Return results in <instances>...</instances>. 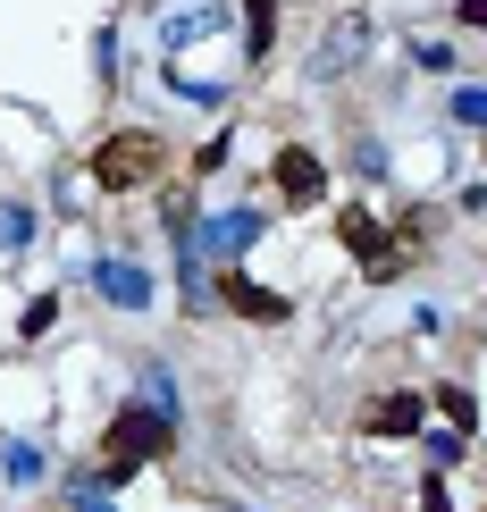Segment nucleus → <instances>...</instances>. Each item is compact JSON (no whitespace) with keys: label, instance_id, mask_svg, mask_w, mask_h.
I'll use <instances>...</instances> for the list:
<instances>
[{"label":"nucleus","instance_id":"nucleus-1","mask_svg":"<svg viewBox=\"0 0 487 512\" xmlns=\"http://www.w3.org/2000/svg\"><path fill=\"white\" fill-rule=\"evenodd\" d=\"M168 454H177V420H160L152 403L126 395V403H118V420H110V462H101V487L118 496V487H135L143 462H168Z\"/></svg>","mask_w":487,"mask_h":512},{"label":"nucleus","instance_id":"nucleus-2","mask_svg":"<svg viewBox=\"0 0 487 512\" xmlns=\"http://www.w3.org/2000/svg\"><path fill=\"white\" fill-rule=\"evenodd\" d=\"M84 168H93L101 194H135V185H152V177H160V135H152V126H126V135H110Z\"/></svg>","mask_w":487,"mask_h":512},{"label":"nucleus","instance_id":"nucleus-3","mask_svg":"<svg viewBox=\"0 0 487 512\" xmlns=\"http://www.w3.org/2000/svg\"><path fill=\"white\" fill-rule=\"evenodd\" d=\"M336 244H345L353 261H362V277H395V269H404V261H395V244H387V227H378L362 202H345V210H336Z\"/></svg>","mask_w":487,"mask_h":512},{"label":"nucleus","instance_id":"nucleus-4","mask_svg":"<svg viewBox=\"0 0 487 512\" xmlns=\"http://www.w3.org/2000/svg\"><path fill=\"white\" fill-rule=\"evenodd\" d=\"M269 168H278V202H286V210H320V202H328V160L311 152V143H286Z\"/></svg>","mask_w":487,"mask_h":512},{"label":"nucleus","instance_id":"nucleus-5","mask_svg":"<svg viewBox=\"0 0 487 512\" xmlns=\"http://www.w3.org/2000/svg\"><path fill=\"white\" fill-rule=\"evenodd\" d=\"M219 303L236 311V319H252V328H286V319H294L286 294H278V286H261V277H244V269H227V277H219Z\"/></svg>","mask_w":487,"mask_h":512},{"label":"nucleus","instance_id":"nucleus-6","mask_svg":"<svg viewBox=\"0 0 487 512\" xmlns=\"http://www.w3.org/2000/svg\"><path fill=\"white\" fill-rule=\"evenodd\" d=\"M252 244H261V210H219V219L194 227V252H210V261H227V269H236Z\"/></svg>","mask_w":487,"mask_h":512},{"label":"nucleus","instance_id":"nucleus-7","mask_svg":"<svg viewBox=\"0 0 487 512\" xmlns=\"http://www.w3.org/2000/svg\"><path fill=\"white\" fill-rule=\"evenodd\" d=\"M93 286H101V303H110V311H152V269L126 261V252H101Z\"/></svg>","mask_w":487,"mask_h":512},{"label":"nucleus","instance_id":"nucleus-8","mask_svg":"<svg viewBox=\"0 0 487 512\" xmlns=\"http://www.w3.org/2000/svg\"><path fill=\"white\" fill-rule=\"evenodd\" d=\"M420 412H429V403H420L412 387H395V395H378L362 412V437H420Z\"/></svg>","mask_w":487,"mask_h":512},{"label":"nucleus","instance_id":"nucleus-9","mask_svg":"<svg viewBox=\"0 0 487 512\" xmlns=\"http://www.w3.org/2000/svg\"><path fill=\"white\" fill-rule=\"evenodd\" d=\"M362 51H370V17H345V26H328V42H320V59H311V68H320V76H345Z\"/></svg>","mask_w":487,"mask_h":512},{"label":"nucleus","instance_id":"nucleus-10","mask_svg":"<svg viewBox=\"0 0 487 512\" xmlns=\"http://www.w3.org/2000/svg\"><path fill=\"white\" fill-rule=\"evenodd\" d=\"M244 59L252 68H269V51H278V0H244Z\"/></svg>","mask_w":487,"mask_h":512},{"label":"nucleus","instance_id":"nucleus-11","mask_svg":"<svg viewBox=\"0 0 487 512\" xmlns=\"http://www.w3.org/2000/svg\"><path fill=\"white\" fill-rule=\"evenodd\" d=\"M135 403H152L160 420H177V378H168V361H135Z\"/></svg>","mask_w":487,"mask_h":512},{"label":"nucleus","instance_id":"nucleus-12","mask_svg":"<svg viewBox=\"0 0 487 512\" xmlns=\"http://www.w3.org/2000/svg\"><path fill=\"white\" fill-rule=\"evenodd\" d=\"M437 412H446V429H462V437L479 429V395L462 387V378H446V387H437Z\"/></svg>","mask_w":487,"mask_h":512},{"label":"nucleus","instance_id":"nucleus-13","mask_svg":"<svg viewBox=\"0 0 487 512\" xmlns=\"http://www.w3.org/2000/svg\"><path fill=\"white\" fill-rule=\"evenodd\" d=\"M202 34H219V9H177V17H168V51H185V42H202Z\"/></svg>","mask_w":487,"mask_h":512},{"label":"nucleus","instance_id":"nucleus-14","mask_svg":"<svg viewBox=\"0 0 487 512\" xmlns=\"http://www.w3.org/2000/svg\"><path fill=\"white\" fill-rule=\"evenodd\" d=\"M446 118H454V126H479V135H487V84H454V93H446Z\"/></svg>","mask_w":487,"mask_h":512},{"label":"nucleus","instance_id":"nucleus-15","mask_svg":"<svg viewBox=\"0 0 487 512\" xmlns=\"http://www.w3.org/2000/svg\"><path fill=\"white\" fill-rule=\"evenodd\" d=\"M420 445H429V471H454V462L471 454V437H462V429H420Z\"/></svg>","mask_w":487,"mask_h":512},{"label":"nucleus","instance_id":"nucleus-16","mask_svg":"<svg viewBox=\"0 0 487 512\" xmlns=\"http://www.w3.org/2000/svg\"><path fill=\"white\" fill-rule=\"evenodd\" d=\"M34 244V210L26 202H0V252H26Z\"/></svg>","mask_w":487,"mask_h":512},{"label":"nucleus","instance_id":"nucleus-17","mask_svg":"<svg viewBox=\"0 0 487 512\" xmlns=\"http://www.w3.org/2000/svg\"><path fill=\"white\" fill-rule=\"evenodd\" d=\"M59 328V294H34L26 311H17V336H51Z\"/></svg>","mask_w":487,"mask_h":512},{"label":"nucleus","instance_id":"nucleus-18","mask_svg":"<svg viewBox=\"0 0 487 512\" xmlns=\"http://www.w3.org/2000/svg\"><path fill=\"white\" fill-rule=\"evenodd\" d=\"M68 512H118V504H110V487H101V479H76V496H68Z\"/></svg>","mask_w":487,"mask_h":512},{"label":"nucleus","instance_id":"nucleus-19","mask_svg":"<svg viewBox=\"0 0 487 512\" xmlns=\"http://www.w3.org/2000/svg\"><path fill=\"white\" fill-rule=\"evenodd\" d=\"M420 512H462V504L446 496V471H429V479H420Z\"/></svg>","mask_w":487,"mask_h":512},{"label":"nucleus","instance_id":"nucleus-20","mask_svg":"<svg viewBox=\"0 0 487 512\" xmlns=\"http://www.w3.org/2000/svg\"><path fill=\"white\" fill-rule=\"evenodd\" d=\"M227 143H236V135H210V143H202V160H194L202 177H219V168H227Z\"/></svg>","mask_w":487,"mask_h":512},{"label":"nucleus","instance_id":"nucleus-21","mask_svg":"<svg viewBox=\"0 0 487 512\" xmlns=\"http://www.w3.org/2000/svg\"><path fill=\"white\" fill-rule=\"evenodd\" d=\"M454 17L462 26H487V0H454Z\"/></svg>","mask_w":487,"mask_h":512},{"label":"nucleus","instance_id":"nucleus-22","mask_svg":"<svg viewBox=\"0 0 487 512\" xmlns=\"http://www.w3.org/2000/svg\"><path fill=\"white\" fill-rule=\"evenodd\" d=\"M219 512H244V504H219Z\"/></svg>","mask_w":487,"mask_h":512}]
</instances>
